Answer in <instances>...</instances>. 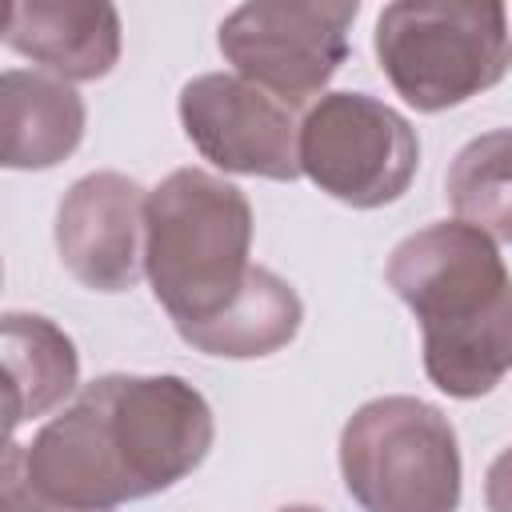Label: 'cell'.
Listing matches in <instances>:
<instances>
[{
  "label": "cell",
  "instance_id": "obj_1",
  "mask_svg": "<svg viewBox=\"0 0 512 512\" xmlns=\"http://www.w3.org/2000/svg\"><path fill=\"white\" fill-rule=\"evenodd\" d=\"M212 440V408L184 376L112 372L84 384L28 448L8 444L40 500L68 512H112L192 476Z\"/></svg>",
  "mask_w": 512,
  "mask_h": 512
},
{
  "label": "cell",
  "instance_id": "obj_5",
  "mask_svg": "<svg viewBox=\"0 0 512 512\" xmlns=\"http://www.w3.org/2000/svg\"><path fill=\"white\" fill-rule=\"evenodd\" d=\"M340 476L360 512H456V428L416 396L368 400L340 432Z\"/></svg>",
  "mask_w": 512,
  "mask_h": 512
},
{
  "label": "cell",
  "instance_id": "obj_4",
  "mask_svg": "<svg viewBox=\"0 0 512 512\" xmlns=\"http://www.w3.org/2000/svg\"><path fill=\"white\" fill-rule=\"evenodd\" d=\"M372 48L404 104L444 112L508 76V8L496 0H396L380 8Z\"/></svg>",
  "mask_w": 512,
  "mask_h": 512
},
{
  "label": "cell",
  "instance_id": "obj_13",
  "mask_svg": "<svg viewBox=\"0 0 512 512\" xmlns=\"http://www.w3.org/2000/svg\"><path fill=\"white\" fill-rule=\"evenodd\" d=\"M304 320V304L288 280H280L272 268H252L244 292L208 324L184 328L180 340L192 344L204 356H224V360H256L272 356L284 344L296 340Z\"/></svg>",
  "mask_w": 512,
  "mask_h": 512
},
{
  "label": "cell",
  "instance_id": "obj_14",
  "mask_svg": "<svg viewBox=\"0 0 512 512\" xmlns=\"http://www.w3.org/2000/svg\"><path fill=\"white\" fill-rule=\"evenodd\" d=\"M444 192L456 220L512 244V128L468 140L444 176Z\"/></svg>",
  "mask_w": 512,
  "mask_h": 512
},
{
  "label": "cell",
  "instance_id": "obj_10",
  "mask_svg": "<svg viewBox=\"0 0 512 512\" xmlns=\"http://www.w3.org/2000/svg\"><path fill=\"white\" fill-rule=\"evenodd\" d=\"M4 44L64 84L100 80L120 60V12L104 0H12Z\"/></svg>",
  "mask_w": 512,
  "mask_h": 512
},
{
  "label": "cell",
  "instance_id": "obj_9",
  "mask_svg": "<svg viewBox=\"0 0 512 512\" xmlns=\"http://www.w3.org/2000/svg\"><path fill=\"white\" fill-rule=\"evenodd\" d=\"M144 188L124 172L80 176L56 208V252L92 292H128L144 264Z\"/></svg>",
  "mask_w": 512,
  "mask_h": 512
},
{
  "label": "cell",
  "instance_id": "obj_8",
  "mask_svg": "<svg viewBox=\"0 0 512 512\" xmlns=\"http://www.w3.org/2000/svg\"><path fill=\"white\" fill-rule=\"evenodd\" d=\"M180 124L196 152L240 176L296 180L300 124L288 104L236 72H204L180 88Z\"/></svg>",
  "mask_w": 512,
  "mask_h": 512
},
{
  "label": "cell",
  "instance_id": "obj_7",
  "mask_svg": "<svg viewBox=\"0 0 512 512\" xmlns=\"http://www.w3.org/2000/svg\"><path fill=\"white\" fill-rule=\"evenodd\" d=\"M356 0H256L220 20V52L248 84L292 112L324 96V84L348 60Z\"/></svg>",
  "mask_w": 512,
  "mask_h": 512
},
{
  "label": "cell",
  "instance_id": "obj_17",
  "mask_svg": "<svg viewBox=\"0 0 512 512\" xmlns=\"http://www.w3.org/2000/svg\"><path fill=\"white\" fill-rule=\"evenodd\" d=\"M276 512H324V508H312V504H284V508H276Z\"/></svg>",
  "mask_w": 512,
  "mask_h": 512
},
{
  "label": "cell",
  "instance_id": "obj_3",
  "mask_svg": "<svg viewBox=\"0 0 512 512\" xmlns=\"http://www.w3.org/2000/svg\"><path fill=\"white\" fill-rule=\"evenodd\" d=\"M252 204L204 168L168 172L144 204V276L176 332L216 320L252 276Z\"/></svg>",
  "mask_w": 512,
  "mask_h": 512
},
{
  "label": "cell",
  "instance_id": "obj_6",
  "mask_svg": "<svg viewBox=\"0 0 512 512\" xmlns=\"http://www.w3.org/2000/svg\"><path fill=\"white\" fill-rule=\"evenodd\" d=\"M416 168V128L368 92H324L300 120V172L348 208L400 200Z\"/></svg>",
  "mask_w": 512,
  "mask_h": 512
},
{
  "label": "cell",
  "instance_id": "obj_16",
  "mask_svg": "<svg viewBox=\"0 0 512 512\" xmlns=\"http://www.w3.org/2000/svg\"><path fill=\"white\" fill-rule=\"evenodd\" d=\"M484 504L488 512H512V448H504L484 476Z\"/></svg>",
  "mask_w": 512,
  "mask_h": 512
},
{
  "label": "cell",
  "instance_id": "obj_2",
  "mask_svg": "<svg viewBox=\"0 0 512 512\" xmlns=\"http://www.w3.org/2000/svg\"><path fill=\"white\" fill-rule=\"evenodd\" d=\"M384 276L420 320L424 372L440 392L476 400L512 372V276L492 236L436 220L392 248Z\"/></svg>",
  "mask_w": 512,
  "mask_h": 512
},
{
  "label": "cell",
  "instance_id": "obj_15",
  "mask_svg": "<svg viewBox=\"0 0 512 512\" xmlns=\"http://www.w3.org/2000/svg\"><path fill=\"white\" fill-rule=\"evenodd\" d=\"M0 512H68V508H56V504L40 500V496L24 484L12 444L4 448V468H0Z\"/></svg>",
  "mask_w": 512,
  "mask_h": 512
},
{
  "label": "cell",
  "instance_id": "obj_12",
  "mask_svg": "<svg viewBox=\"0 0 512 512\" xmlns=\"http://www.w3.org/2000/svg\"><path fill=\"white\" fill-rule=\"evenodd\" d=\"M4 336V380H8V432L64 404L80 376L76 344L36 312H8Z\"/></svg>",
  "mask_w": 512,
  "mask_h": 512
},
{
  "label": "cell",
  "instance_id": "obj_11",
  "mask_svg": "<svg viewBox=\"0 0 512 512\" xmlns=\"http://www.w3.org/2000/svg\"><path fill=\"white\" fill-rule=\"evenodd\" d=\"M84 140V100L72 84L8 68L0 76V164L40 172L68 160Z\"/></svg>",
  "mask_w": 512,
  "mask_h": 512
}]
</instances>
